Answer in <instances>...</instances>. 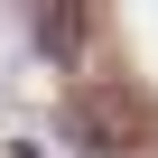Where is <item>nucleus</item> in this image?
Masks as SVG:
<instances>
[{
	"label": "nucleus",
	"instance_id": "f257e3e1",
	"mask_svg": "<svg viewBox=\"0 0 158 158\" xmlns=\"http://www.w3.org/2000/svg\"><path fill=\"white\" fill-rule=\"evenodd\" d=\"M37 47L65 65L74 47H84V10H74V0H37Z\"/></svg>",
	"mask_w": 158,
	"mask_h": 158
}]
</instances>
